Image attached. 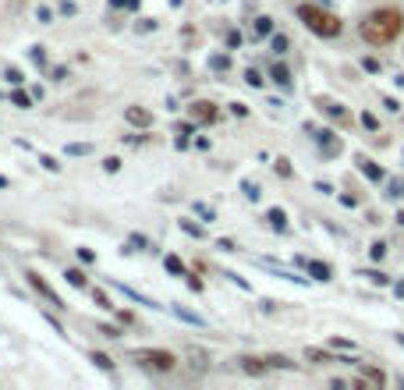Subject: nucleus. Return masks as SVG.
<instances>
[{
	"label": "nucleus",
	"mask_w": 404,
	"mask_h": 390,
	"mask_svg": "<svg viewBox=\"0 0 404 390\" xmlns=\"http://www.w3.org/2000/svg\"><path fill=\"white\" fill-rule=\"evenodd\" d=\"M361 39H366L369 47H390L394 39L404 32V14L397 8H379V11H369L361 18L358 25Z\"/></svg>",
	"instance_id": "nucleus-1"
},
{
	"label": "nucleus",
	"mask_w": 404,
	"mask_h": 390,
	"mask_svg": "<svg viewBox=\"0 0 404 390\" xmlns=\"http://www.w3.org/2000/svg\"><path fill=\"white\" fill-rule=\"evenodd\" d=\"M298 18L305 22V29L312 36H323V39H333V36H340V29H344L333 11L319 8V4H298Z\"/></svg>",
	"instance_id": "nucleus-2"
},
{
	"label": "nucleus",
	"mask_w": 404,
	"mask_h": 390,
	"mask_svg": "<svg viewBox=\"0 0 404 390\" xmlns=\"http://www.w3.org/2000/svg\"><path fill=\"white\" fill-rule=\"evenodd\" d=\"M132 358L145 369H153V373H174L178 369V355L167 352V348H139V352H132Z\"/></svg>",
	"instance_id": "nucleus-3"
},
{
	"label": "nucleus",
	"mask_w": 404,
	"mask_h": 390,
	"mask_svg": "<svg viewBox=\"0 0 404 390\" xmlns=\"http://www.w3.org/2000/svg\"><path fill=\"white\" fill-rule=\"evenodd\" d=\"M25 280H29V287H32V291H36L43 302H50V305H54V309H68V302H64V298L54 291V284H50L47 277H43L39 270H25Z\"/></svg>",
	"instance_id": "nucleus-4"
},
{
	"label": "nucleus",
	"mask_w": 404,
	"mask_h": 390,
	"mask_svg": "<svg viewBox=\"0 0 404 390\" xmlns=\"http://www.w3.org/2000/svg\"><path fill=\"white\" fill-rule=\"evenodd\" d=\"M188 117L195 121V125H217V121H220V107L209 103V99H195V103H188Z\"/></svg>",
	"instance_id": "nucleus-5"
},
{
	"label": "nucleus",
	"mask_w": 404,
	"mask_h": 390,
	"mask_svg": "<svg viewBox=\"0 0 404 390\" xmlns=\"http://www.w3.org/2000/svg\"><path fill=\"white\" fill-rule=\"evenodd\" d=\"M106 284H110V287H117V291H121V295H124L128 302H139V305H145V309H156V313H163V309H167V305H160L156 298H149V295L135 291L132 284H121V280H106Z\"/></svg>",
	"instance_id": "nucleus-6"
},
{
	"label": "nucleus",
	"mask_w": 404,
	"mask_h": 390,
	"mask_svg": "<svg viewBox=\"0 0 404 390\" xmlns=\"http://www.w3.org/2000/svg\"><path fill=\"white\" fill-rule=\"evenodd\" d=\"M238 369L245 376H266L270 373V362L266 358H252V355H241L238 358Z\"/></svg>",
	"instance_id": "nucleus-7"
},
{
	"label": "nucleus",
	"mask_w": 404,
	"mask_h": 390,
	"mask_svg": "<svg viewBox=\"0 0 404 390\" xmlns=\"http://www.w3.org/2000/svg\"><path fill=\"white\" fill-rule=\"evenodd\" d=\"M124 117H128V125H132V128H142V132L153 128V114H149L145 107H128Z\"/></svg>",
	"instance_id": "nucleus-8"
},
{
	"label": "nucleus",
	"mask_w": 404,
	"mask_h": 390,
	"mask_svg": "<svg viewBox=\"0 0 404 390\" xmlns=\"http://www.w3.org/2000/svg\"><path fill=\"white\" fill-rule=\"evenodd\" d=\"M64 280H68V287H75V291H89V273H85L82 266H68Z\"/></svg>",
	"instance_id": "nucleus-9"
},
{
	"label": "nucleus",
	"mask_w": 404,
	"mask_h": 390,
	"mask_svg": "<svg viewBox=\"0 0 404 390\" xmlns=\"http://www.w3.org/2000/svg\"><path fill=\"white\" fill-rule=\"evenodd\" d=\"M294 263H298V266H305V270H309V273H312L316 280H323V284H326V280L333 277V270H330L326 263H316V259H294Z\"/></svg>",
	"instance_id": "nucleus-10"
},
{
	"label": "nucleus",
	"mask_w": 404,
	"mask_h": 390,
	"mask_svg": "<svg viewBox=\"0 0 404 390\" xmlns=\"http://www.w3.org/2000/svg\"><path fill=\"white\" fill-rule=\"evenodd\" d=\"M305 358L316 362V365H333V362H348V365H351V358H337V355L323 352V348H305Z\"/></svg>",
	"instance_id": "nucleus-11"
},
{
	"label": "nucleus",
	"mask_w": 404,
	"mask_h": 390,
	"mask_svg": "<svg viewBox=\"0 0 404 390\" xmlns=\"http://www.w3.org/2000/svg\"><path fill=\"white\" fill-rule=\"evenodd\" d=\"M170 313H174L181 323H188V326H206V319L199 316V313H191V309H185V305H178V302H170Z\"/></svg>",
	"instance_id": "nucleus-12"
},
{
	"label": "nucleus",
	"mask_w": 404,
	"mask_h": 390,
	"mask_svg": "<svg viewBox=\"0 0 404 390\" xmlns=\"http://www.w3.org/2000/svg\"><path fill=\"white\" fill-rule=\"evenodd\" d=\"M266 220H270V228H273V231H281V234H287V213H284L281 206H273V210H266Z\"/></svg>",
	"instance_id": "nucleus-13"
},
{
	"label": "nucleus",
	"mask_w": 404,
	"mask_h": 390,
	"mask_svg": "<svg viewBox=\"0 0 404 390\" xmlns=\"http://www.w3.org/2000/svg\"><path fill=\"white\" fill-rule=\"evenodd\" d=\"M358 171L366 174L369 181H383V167H379V163H372L369 156H358Z\"/></svg>",
	"instance_id": "nucleus-14"
},
{
	"label": "nucleus",
	"mask_w": 404,
	"mask_h": 390,
	"mask_svg": "<svg viewBox=\"0 0 404 390\" xmlns=\"http://www.w3.org/2000/svg\"><path fill=\"white\" fill-rule=\"evenodd\" d=\"M29 60H32V64H36V68H43V71H47V68H50V57H47V47H43V43L29 47Z\"/></svg>",
	"instance_id": "nucleus-15"
},
{
	"label": "nucleus",
	"mask_w": 404,
	"mask_h": 390,
	"mask_svg": "<svg viewBox=\"0 0 404 390\" xmlns=\"http://www.w3.org/2000/svg\"><path fill=\"white\" fill-rule=\"evenodd\" d=\"M252 36H255V39H263V36H273V18H270V14H259V18H255V25H252Z\"/></svg>",
	"instance_id": "nucleus-16"
},
{
	"label": "nucleus",
	"mask_w": 404,
	"mask_h": 390,
	"mask_svg": "<svg viewBox=\"0 0 404 390\" xmlns=\"http://www.w3.org/2000/svg\"><path fill=\"white\" fill-rule=\"evenodd\" d=\"M316 138H319V146H323L326 156H337V153H340V142L333 138V132H319Z\"/></svg>",
	"instance_id": "nucleus-17"
},
{
	"label": "nucleus",
	"mask_w": 404,
	"mask_h": 390,
	"mask_svg": "<svg viewBox=\"0 0 404 390\" xmlns=\"http://www.w3.org/2000/svg\"><path fill=\"white\" fill-rule=\"evenodd\" d=\"M32 99H36L32 93H25L21 86H14V93H11V103H14L18 110H29V107H32Z\"/></svg>",
	"instance_id": "nucleus-18"
},
{
	"label": "nucleus",
	"mask_w": 404,
	"mask_h": 390,
	"mask_svg": "<svg viewBox=\"0 0 404 390\" xmlns=\"http://www.w3.org/2000/svg\"><path fill=\"white\" fill-rule=\"evenodd\" d=\"M163 266H167V273H170V277H185V273H188L181 256H163Z\"/></svg>",
	"instance_id": "nucleus-19"
},
{
	"label": "nucleus",
	"mask_w": 404,
	"mask_h": 390,
	"mask_svg": "<svg viewBox=\"0 0 404 390\" xmlns=\"http://www.w3.org/2000/svg\"><path fill=\"white\" fill-rule=\"evenodd\" d=\"M270 78H273L281 89H291V71H287L284 64H273V68H270Z\"/></svg>",
	"instance_id": "nucleus-20"
},
{
	"label": "nucleus",
	"mask_w": 404,
	"mask_h": 390,
	"mask_svg": "<svg viewBox=\"0 0 404 390\" xmlns=\"http://www.w3.org/2000/svg\"><path fill=\"white\" fill-rule=\"evenodd\" d=\"M36 22H39V25H54V22H57V8L39 4V8H36Z\"/></svg>",
	"instance_id": "nucleus-21"
},
{
	"label": "nucleus",
	"mask_w": 404,
	"mask_h": 390,
	"mask_svg": "<svg viewBox=\"0 0 404 390\" xmlns=\"http://www.w3.org/2000/svg\"><path fill=\"white\" fill-rule=\"evenodd\" d=\"M361 369V376L369 380V387H383L387 383V376H383V369H372V365H358Z\"/></svg>",
	"instance_id": "nucleus-22"
},
{
	"label": "nucleus",
	"mask_w": 404,
	"mask_h": 390,
	"mask_svg": "<svg viewBox=\"0 0 404 390\" xmlns=\"http://www.w3.org/2000/svg\"><path fill=\"white\" fill-rule=\"evenodd\" d=\"M319 110H326L333 121H348V110L344 107H340V103H333V99H326V103H323V99H319Z\"/></svg>",
	"instance_id": "nucleus-23"
},
{
	"label": "nucleus",
	"mask_w": 404,
	"mask_h": 390,
	"mask_svg": "<svg viewBox=\"0 0 404 390\" xmlns=\"http://www.w3.org/2000/svg\"><path fill=\"white\" fill-rule=\"evenodd\" d=\"M89 362H93L96 369H103V373H114V358L103 355V352H89Z\"/></svg>",
	"instance_id": "nucleus-24"
},
{
	"label": "nucleus",
	"mask_w": 404,
	"mask_h": 390,
	"mask_svg": "<svg viewBox=\"0 0 404 390\" xmlns=\"http://www.w3.org/2000/svg\"><path fill=\"white\" fill-rule=\"evenodd\" d=\"M93 305H99V309H106V313H114V302H110V295L103 291V287H93Z\"/></svg>",
	"instance_id": "nucleus-25"
},
{
	"label": "nucleus",
	"mask_w": 404,
	"mask_h": 390,
	"mask_svg": "<svg viewBox=\"0 0 404 390\" xmlns=\"http://www.w3.org/2000/svg\"><path fill=\"white\" fill-rule=\"evenodd\" d=\"M191 213H195L202 223H213L217 220V213H213V206H206V202H191Z\"/></svg>",
	"instance_id": "nucleus-26"
},
{
	"label": "nucleus",
	"mask_w": 404,
	"mask_h": 390,
	"mask_svg": "<svg viewBox=\"0 0 404 390\" xmlns=\"http://www.w3.org/2000/svg\"><path fill=\"white\" fill-rule=\"evenodd\" d=\"M64 153H68V156H89L93 146H89V142H68V146H64Z\"/></svg>",
	"instance_id": "nucleus-27"
},
{
	"label": "nucleus",
	"mask_w": 404,
	"mask_h": 390,
	"mask_svg": "<svg viewBox=\"0 0 404 390\" xmlns=\"http://www.w3.org/2000/svg\"><path fill=\"white\" fill-rule=\"evenodd\" d=\"M114 316H117V323L121 326H135L139 319H135V313L132 309H121V305H114Z\"/></svg>",
	"instance_id": "nucleus-28"
},
{
	"label": "nucleus",
	"mask_w": 404,
	"mask_h": 390,
	"mask_svg": "<svg viewBox=\"0 0 404 390\" xmlns=\"http://www.w3.org/2000/svg\"><path fill=\"white\" fill-rule=\"evenodd\" d=\"M230 68V57L227 53H213L209 57V71H227Z\"/></svg>",
	"instance_id": "nucleus-29"
},
{
	"label": "nucleus",
	"mask_w": 404,
	"mask_h": 390,
	"mask_svg": "<svg viewBox=\"0 0 404 390\" xmlns=\"http://www.w3.org/2000/svg\"><path fill=\"white\" fill-rule=\"evenodd\" d=\"M181 231L191 234V238H206V228H202V223H195V220H181Z\"/></svg>",
	"instance_id": "nucleus-30"
},
{
	"label": "nucleus",
	"mask_w": 404,
	"mask_h": 390,
	"mask_svg": "<svg viewBox=\"0 0 404 390\" xmlns=\"http://www.w3.org/2000/svg\"><path fill=\"white\" fill-rule=\"evenodd\" d=\"M4 78L11 82V86H25V71H21V68H11V64H8V68H4Z\"/></svg>",
	"instance_id": "nucleus-31"
},
{
	"label": "nucleus",
	"mask_w": 404,
	"mask_h": 390,
	"mask_svg": "<svg viewBox=\"0 0 404 390\" xmlns=\"http://www.w3.org/2000/svg\"><path fill=\"white\" fill-rule=\"evenodd\" d=\"M270 47H273V53H281V57H284V53H287V47H291V39H287V36H281V32H276V36L270 39Z\"/></svg>",
	"instance_id": "nucleus-32"
},
{
	"label": "nucleus",
	"mask_w": 404,
	"mask_h": 390,
	"mask_svg": "<svg viewBox=\"0 0 404 390\" xmlns=\"http://www.w3.org/2000/svg\"><path fill=\"white\" fill-rule=\"evenodd\" d=\"M39 167L57 174V171H60V160H57V156H50V153H39Z\"/></svg>",
	"instance_id": "nucleus-33"
},
{
	"label": "nucleus",
	"mask_w": 404,
	"mask_h": 390,
	"mask_svg": "<svg viewBox=\"0 0 404 390\" xmlns=\"http://www.w3.org/2000/svg\"><path fill=\"white\" fill-rule=\"evenodd\" d=\"M96 330H99L103 337H110V341L124 337V330H121V326H114V323H99V326H96Z\"/></svg>",
	"instance_id": "nucleus-34"
},
{
	"label": "nucleus",
	"mask_w": 404,
	"mask_h": 390,
	"mask_svg": "<svg viewBox=\"0 0 404 390\" xmlns=\"http://www.w3.org/2000/svg\"><path fill=\"white\" fill-rule=\"evenodd\" d=\"M128 245H132V249H139V252H149V249H153L145 234H128Z\"/></svg>",
	"instance_id": "nucleus-35"
},
{
	"label": "nucleus",
	"mask_w": 404,
	"mask_h": 390,
	"mask_svg": "<svg viewBox=\"0 0 404 390\" xmlns=\"http://www.w3.org/2000/svg\"><path fill=\"white\" fill-rule=\"evenodd\" d=\"M241 192H245L248 202H259V195H263V192H259V184H252V181H241Z\"/></svg>",
	"instance_id": "nucleus-36"
},
{
	"label": "nucleus",
	"mask_w": 404,
	"mask_h": 390,
	"mask_svg": "<svg viewBox=\"0 0 404 390\" xmlns=\"http://www.w3.org/2000/svg\"><path fill=\"white\" fill-rule=\"evenodd\" d=\"M266 362H270V369H294V362L284 355H266Z\"/></svg>",
	"instance_id": "nucleus-37"
},
{
	"label": "nucleus",
	"mask_w": 404,
	"mask_h": 390,
	"mask_svg": "<svg viewBox=\"0 0 404 390\" xmlns=\"http://www.w3.org/2000/svg\"><path fill=\"white\" fill-rule=\"evenodd\" d=\"M185 284H188V291H195V295H202V291H206V284H202L195 273H185Z\"/></svg>",
	"instance_id": "nucleus-38"
},
{
	"label": "nucleus",
	"mask_w": 404,
	"mask_h": 390,
	"mask_svg": "<svg viewBox=\"0 0 404 390\" xmlns=\"http://www.w3.org/2000/svg\"><path fill=\"white\" fill-rule=\"evenodd\" d=\"M273 171H276V174H281V178H291V174H294V167H291V160H284V156H281V160H276V163H273Z\"/></svg>",
	"instance_id": "nucleus-39"
},
{
	"label": "nucleus",
	"mask_w": 404,
	"mask_h": 390,
	"mask_svg": "<svg viewBox=\"0 0 404 390\" xmlns=\"http://www.w3.org/2000/svg\"><path fill=\"white\" fill-rule=\"evenodd\" d=\"M121 163H124L121 156H106V160H103V171H106V174H117V171H121Z\"/></svg>",
	"instance_id": "nucleus-40"
},
{
	"label": "nucleus",
	"mask_w": 404,
	"mask_h": 390,
	"mask_svg": "<svg viewBox=\"0 0 404 390\" xmlns=\"http://www.w3.org/2000/svg\"><path fill=\"white\" fill-rule=\"evenodd\" d=\"M245 82H248L252 89H263V75L255 71V68H248V71H245Z\"/></svg>",
	"instance_id": "nucleus-41"
},
{
	"label": "nucleus",
	"mask_w": 404,
	"mask_h": 390,
	"mask_svg": "<svg viewBox=\"0 0 404 390\" xmlns=\"http://www.w3.org/2000/svg\"><path fill=\"white\" fill-rule=\"evenodd\" d=\"M75 252H78V263H82V266H93V263H96V252H93V249H75Z\"/></svg>",
	"instance_id": "nucleus-42"
},
{
	"label": "nucleus",
	"mask_w": 404,
	"mask_h": 390,
	"mask_svg": "<svg viewBox=\"0 0 404 390\" xmlns=\"http://www.w3.org/2000/svg\"><path fill=\"white\" fill-rule=\"evenodd\" d=\"M361 277H369V280H372V284H379V287H387V284H390V277H387V273H376V270H366Z\"/></svg>",
	"instance_id": "nucleus-43"
},
{
	"label": "nucleus",
	"mask_w": 404,
	"mask_h": 390,
	"mask_svg": "<svg viewBox=\"0 0 404 390\" xmlns=\"http://www.w3.org/2000/svg\"><path fill=\"white\" fill-rule=\"evenodd\" d=\"M369 256H372V259L379 263L383 256H387V245H383V241H372V245H369Z\"/></svg>",
	"instance_id": "nucleus-44"
},
{
	"label": "nucleus",
	"mask_w": 404,
	"mask_h": 390,
	"mask_svg": "<svg viewBox=\"0 0 404 390\" xmlns=\"http://www.w3.org/2000/svg\"><path fill=\"white\" fill-rule=\"evenodd\" d=\"M47 75H50L54 82H64V78H68V68H64V64H54V68H47Z\"/></svg>",
	"instance_id": "nucleus-45"
},
{
	"label": "nucleus",
	"mask_w": 404,
	"mask_h": 390,
	"mask_svg": "<svg viewBox=\"0 0 404 390\" xmlns=\"http://www.w3.org/2000/svg\"><path fill=\"white\" fill-rule=\"evenodd\" d=\"M43 319H47V323L54 326V334H57V337H68V330H64V326H60V323L54 319V313H43Z\"/></svg>",
	"instance_id": "nucleus-46"
},
{
	"label": "nucleus",
	"mask_w": 404,
	"mask_h": 390,
	"mask_svg": "<svg viewBox=\"0 0 404 390\" xmlns=\"http://www.w3.org/2000/svg\"><path fill=\"white\" fill-rule=\"evenodd\" d=\"M156 25H160V22H156V18H142V22H139L135 29H139V32H153Z\"/></svg>",
	"instance_id": "nucleus-47"
},
{
	"label": "nucleus",
	"mask_w": 404,
	"mask_h": 390,
	"mask_svg": "<svg viewBox=\"0 0 404 390\" xmlns=\"http://www.w3.org/2000/svg\"><path fill=\"white\" fill-rule=\"evenodd\" d=\"M330 348H337V352H355V344H351V341H340V337H333Z\"/></svg>",
	"instance_id": "nucleus-48"
},
{
	"label": "nucleus",
	"mask_w": 404,
	"mask_h": 390,
	"mask_svg": "<svg viewBox=\"0 0 404 390\" xmlns=\"http://www.w3.org/2000/svg\"><path fill=\"white\" fill-rule=\"evenodd\" d=\"M361 125H366L369 132H376V128H379V121H376V114H361Z\"/></svg>",
	"instance_id": "nucleus-49"
},
{
	"label": "nucleus",
	"mask_w": 404,
	"mask_h": 390,
	"mask_svg": "<svg viewBox=\"0 0 404 390\" xmlns=\"http://www.w3.org/2000/svg\"><path fill=\"white\" fill-rule=\"evenodd\" d=\"M124 142H128V146H142V142H149V135H124Z\"/></svg>",
	"instance_id": "nucleus-50"
},
{
	"label": "nucleus",
	"mask_w": 404,
	"mask_h": 390,
	"mask_svg": "<svg viewBox=\"0 0 404 390\" xmlns=\"http://www.w3.org/2000/svg\"><path fill=\"white\" fill-rule=\"evenodd\" d=\"M57 11H60V14H68V18H71V14H78V8L71 4V0H64V4H57Z\"/></svg>",
	"instance_id": "nucleus-51"
},
{
	"label": "nucleus",
	"mask_w": 404,
	"mask_h": 390,
	"mask_svg": "<svg viewBox=\"0 0 404 390\" xmlns=\"http://www.w3.org/2000/svg\"><path fill=\"white\" fill-rule=\"evenodd\" d=\"M224 277H227L230 284H238V287H245V291H248V287H252V284H248L245 277H238V273H224Z\"/></svg>",
	"instance_id": "nucleus-52"
},
{
	"label": "nucleus",
	"mask_w": 404,
	"mask_h": 390,
	"mask_svg": "<svg viewBox=\"0 0 404 390\" xmlns=\"http://www.w3.org/2000/svg\"><path fill=\"white\" fill-rule=\"evenodd\" d=\"M227 47H230V50H234V47H241V32H234V29H230V32H227Z\"/></svg>",
	"instance_id": "nucleus-53"
},
{
	"label": "nucleus",
	"mask_w": 404,
	"mask_h": 390,
	"mask_svg": "<svg viewBox=\"0 0 404 390\" xmlns=\"http://www.w3.org/2000/svg\"><path fill=\"white\" fill-rule=\"evenodd\" d=\"M361 68L376 75V71H379V60H376V57H366V60H361Z\"/></svg>",
	"instance_id": "nucleus-54"
},
{
	"label": "nucleus",
	"mask_w": 404,
	"mask_h": 390,
	"mask_svg": "<svg viewBox=\"0 0 404 390\" xmlns=\"http://www.w3.org/2000/svg\"><path fill=\"white\" fill-rule=\"evenodd\" d=\"M230 114H234V117H248V107H245V103H230Z\"/></svg>",
	"instance_id": "nucleus-55"
},
{
	"label": "nucleus",
	"mask_w": 404,
	"mask_h": 390,
	"mask_svg": "<svg viewBox=\"0 0 404 390\" xmlns=\"http://www.w3.org/2000/svg\"><path fill=\"white\" fill-rule=\"evenodd\" d=\"M217 249H224V252H234V249H238V245H234L230 238H220V241H217Z\"/></svg>",
	"instance_id": "nucleus-56"
},
{
	"label": "nucleus",
	"mask_w": 404,
	"mask_h": 390,
	"mask_svg": "<svg viewBox=\"0 0 404 390\" xmlns=\"http://www.w3.org/2000/svg\"><path fill=\"white\" fill-rule=\"evenodd\" d=\"M174 146H178V149H188V146H191V138H188V135H181V132H178V138H174Z\"/></svg>",
	"instance_id": "nucleus-57"
},
{
	"label": "nucleus",
	"mask_w": 404,
	"mask_h": 390,
	"mask_svg": "<svg viewBox=\"0 0 404 390\" xmlns=\"http://www.w3.org/2000/svg\"><path fill=\"white\" fill-rule=\"evenodd\" d=\"M110 8L114 11H128V0H110Z\"/></svg>",
	"instance_id": "nucleus-58"
},
{
	"label": "nucleus",
	"mask_w": 404,
	"mask_h": 390,
	"mask_svg": "<svg viewBox=\"0 0 404 390\" xmlns=\"http://www.w3.org/2000/svg\"><path fill=\"white\" fill-rule=\"evenodd\" d=\"M139 4H142V0H128V11H139Z\"/></svg>",
	"instance_id": "nucleus-59"
},
{
	"label": "nucleus",
	"mask_w": 404,
	"mask_h": 390,
	"mask_svg": "<svg viewBox=\"0 0 404 390\" xmlns=\"http://www.w3.org/2000/svg\"><path fill=\"white\" fill-rule=\"evenodd\" d=\"M0 188H11V181H8L4 174H0Z\"/></svg>",
	"instance_id": "nucleus-60"
},
{
	"label": "nucleus",
	"mask_w": 404,
	"mask_h": 390,
	"mask_svg": "<svg viewBox=\"0 0 404 390\" xmlns=\"http://www.w3.org/2000/svg\"><path fill=\"white\" fill-rule=\"evenodd\" d=\"M170 4H174V8H181V0H170Z\"/></svg>",
	"instance_id": "nucleus-61"
}]
</instances>
